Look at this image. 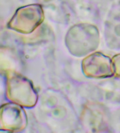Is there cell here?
<instances>
[{
  "instance_id": "1",
  "label": "cell",
  "mask_w": 120,
  "mask_h": 133,
  "mask_svg": "<svg viewBox=\"0 0 120 133\" xmlns=\"http://www.w3.org/2000/svg\"><path fill=\"white\" fill-rule=\"evenodd\" d=\"M8 97L19 105L31 107L37 101V92L31 83L25 77L14 75L8 83Z\"/></svg>"
},
{
  "instance_id": "2",
  "label": "cell",
  "mask_w": 120,
  "mask_h": 133,
  "mask_svg": "<svg viewBox=\"0 0 120 133\" xmlns=\"http://www.w3.org/2000/svg\"><path fill=\"white\" fill-rule=\"evenodd\" d=\"M41 9L37 5L21 8L9 21L8 27L20 33H29L41 23Z\"/></svg>"
},
{
  "instance_id": "3",
  "label": "cell",
  "mask_w": 120,
  "mask_h": 133,
  "mask_svg": "<svg viewBox=\"0 0 120 133\" xmlns=\"http://www.w3.org/2000/svg\"><path fill=\"white\" fill-rule=\"evenodd\" d=\"M0 121L9 130H21L26 126V115L19 104H6L1 108Z\"/></svg>"
},
{
  "instance_id": "4",
  "label": "cell",
  "mask_w": 120,
  "mask_h": 133,
  "mask_svg": "<svg viewBox=\"0 0 120 133\" xmlns=\"http://www.w3.org/2000/svg\"><path fill=\"white\" fill-rule=\"evenodd\" d=\"M108 57H105L104 55L102 54H93L90 57H87L85 60H84V63L90 65H96L93 66H87V67H83L84 73H87L89 77H102L103 76L106 77L108 75L104 72V66H109V61Z\"/></svg>"
}]
</instances>
